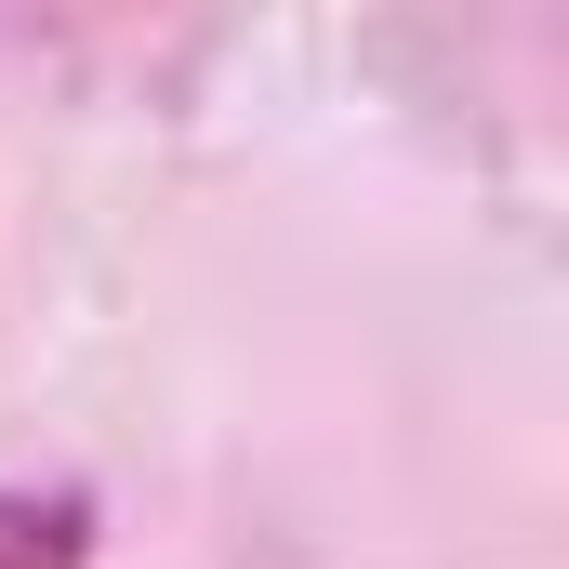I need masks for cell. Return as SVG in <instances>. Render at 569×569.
<instances>
[{"instance_id": "1", "label": "cell", "mask_w": 569, "mask_h": 569, "mask_svg": "<svg viewBox=\"0 0 569 569\" xmlns=\"http://www.w3.org/2000/svg\"><path fill=\"white\" fill-rule=\"evenodd\" d=\"M0 569H93V490H27L0 477Z\"/></svg>"}]
</instances>
